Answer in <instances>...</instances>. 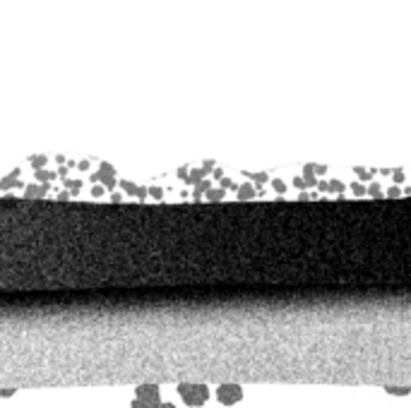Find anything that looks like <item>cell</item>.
<instances>
[{
	"label": "cell",
	"mask_w": 411,
	"mask_h": 408,
	"mask_svg": "<svg viewBox=\"0 0 411 408\" xmlns=\"http://www.w3.org/2000/svg\"><path fill=\"white\" fill-rule=\"evenodd\" d=\"M120 187H123L125 192H130V194H135V197H140V199H144L149 194V190H144V187L135 185V182H130V180H120Z\"/></svg>",
	"instance_id": "cell-6"
},
{
	"label": "cell",
	"mask_w": 411,
	"mask_h": 408,
	"mask_svg": "<svg viewBox=\"0 0 411 408\" xmlns=\"http://www.w3.org/2000/svg\"><path fill=\"white\" fill-rule=\"evenodd\" d=\"M385 392L392 394V397H407V394H411V387H385Z\"/></svg>",
	"instance_id": "cell-13"
},
{
	"label": "cell",
	"mask_w": 411,
	"mask_h": 408,
	"mask_svg": "<svg viewBox=\"0 0 411 408\" xmlns=\"http://www.w3.org/2000/svg\"><path fill=\"white\" fill-rule=\"evenodd\" d=\"M15 392H17V389H0V399H10Z\"/></svg>",
	"instance_id": "cell-25"
},
{
	"label": "cell",
	"mask_w": 411,
	"mask_h": 408,
	"mask_svg": "<svg viewBox=\"0 0 411 408\" xmlns=\"http://www.w3.org/2000/svg\"><path fill=\"white\" fill-rule=\"evenodd\" d=\"M214 178H219V180L224 178V173H221V168H214Z\"/></svg>",
	"instance_id": "cell-36"
},
{
	"label": "cell",
	"mask_w": 411,
	"mask_h": 408,
	"mask_svg": "<svg viewBox=\"0 0 411 408\" xmlns=\"http://www.w3.org/2000/svg\"><path fill=\"white\" fill-rule=\"evenodd\" d=\"M104 194V185H94L92 187V197H101Z\"/></svg>",
	"instance_id": "cell-28"
},
{
	"label": "cell",
	"mask_w": 411,
	"mask_h": 408,
	"mask_svg": "<svg viewBox=\"0 0 411 408\" xmlns=\"http://www.w3.org/2000/svg\"><path fill=\"white\" fill-rule=\"evenodd\" d=\"M330 190L342 192V190H344V182H342V180H332V182H330Z\"/></svg>",
	"instance_id": "cell-21"
},
{
	"label": "cell",
	"mask_w": 411,
	"mask_h": 408,
	"mask_svg": "<svg viewBox=\"0 0 411 408\" xmlns=\"http://www.w3.org/2000/svg\"><path fill=\"white\" fill-rule=\"evenodd\" d=\"M368 192H371V194H373V197H376V199H380V197H383V190H380V185H378V182H373V185L368 187Z\"/></svg>",
	"instance_id": "cell-17"
},
{
	"label": "cell",
	"mask_w": 411,
	"mask_h": 408,
	"mask_svg": "<svg viewBox=\"0 0 411 408\" xmlns=\"http://www.w3.org/2000/svg\"><path fill=\"white\" fill-rule=\"evenodd\" d=\"M236 194H238V199H253L255 197V187H253L250 182H245V185H241L238 190H236Z\"/></svg>",
	"instance_id": "cell-10"
},
{
	"label": "cell",
	"mask_w": 411,
	"mask_h": 408,
	"mask_svg": "<svg viewBox=\"0 0 411 408\" xmlns=\"http://www.w3.org/2000/svg\"><path fill=\"white\" fill-rule=\"evenodd\" d=\"M253 180H257V185H262L265 180H267V173H255V175H250Z\"/></svg>",
	"instance_id": "cell-27"
},
{
	"label": "cell",
	"mask_w": 411,
	"mask_h": 408,
	"mask_svg": "<svg viewBox=\"0 0 411 408\" xmlns=\"http://www.w3.org/2000/svg\"><path fill=\"white\" fill-rule=\"evenodd\" d=\"M15 185H20V168H15L12 173H8L0 180V190H10V187H15Z\"/></svg>",
	"instance_id": "cell-7"
},
{
	"label": "cell",
	"mask_w": 411,
	"mask_h": 408,
	"mask_svg": "<svg viewBox=\"0 0 411 408\" xmlns=\"http://www.w3.org/2000/svg\"><path fill=\"white\" fill-rule=\"evenodd\" d=\"M178 175L183 178L185 182H188V175H190V168L188 166H183V168H178Z\"/></svg>",
	"instance_id": "cell-26"
},
{
	"label": "cell",
	"mask_w": 411,
	"mask_h": 408,
	"mask_svg": "<svg viewBox=\"0 0 411 408\" xmlns=\"http://www.w3.org/2000/svg\"><path fill=\"white\" fill-rule=\"evenodd\" d=\"M402 180H404V170L397 168V170H395V182H402Z\"/></svg>",
	"instance_id": "cell-30"
},
{
	"label": "cell",
	"mask_w": 411,
	"mask_h": 408,
	"mask_svg": "<svg viewBox=\"0 0 411 408\" xmlns=\"http://www.w3.org/2000/svg\"><path fill=\"white\" fill-rule=\"evenodd\" d=\"M149 194H152L154 199H161V197H164V190H161V187H152V190H149Z\"/></svg>",
	"instance_id": "cell-24"
},
{
	"label": "cell",
	"mask_w": 411,
	"mask_h": 408,
	"mask_svg": "<svg viewBox=\"0 0 411 408\" xmlns=\"http://www.w3.org/2000/svg\"><path fill=\"white\" fill-rule=\"evenodd\" d=\"M48 194V185L41 182V185H29L24 187V199H44Z\"/></svg>",
	"instance_id": "cell-5"
},
{
	"label": "cell",
	"mask_w": 411,
	"mask_h": 408,
	"mask_svg": "<svg viewBox=\"0 0 411 408\" xmlns=\"http://www.w3.org/2000/svg\"><path fill=\"white\" fill-rule=\"evenodd\" d=\"M294 185H296V187H306V180H303V178H296V180H294Z\"/></svg>",
	"instance_id": "cell-34"
},
{
	"label": "cell",
	"mask_w": 411,
	"mask_h": 408,
	"mask_svg": "<svg viewBox=\"0 0 411 408\" xmlns=\"http://www.w3.org/2000/svg\"><path fill=\"white\" fill-rule=\"evenodd\" d=\"M92 180L96 182V180H101V185L106 187V190H111L113 192V187H116V170H113V166L108 161H101V166H99V170L92 175Z\"/></svg>",
	"instance_id": "cell-3"
},
{
	"label": "cell",
	"mask_w": 411,
	"mask_h": 408,
	"mask_svg": "<svg viewBox=\"0 0 411 408\" xmlns=\"http://www.w3.org/2000/svg\"><path fill=\"white\" fill-rule=\"evenodd\" d=\"M352 190H354V194H356V197H364V194H366V187L361 185V182H354V185H352Z\"/></svg>",
	"instance_id": "cell-18"
},
{
	"label": "cell",
	"mask_w": 411,
	"mask_h": 408,
	"mask_svg": "<svg viewBox=\"0 0 411 408\" xmlns=\"http://www.w3.org/2000/svg\"><path fill=\"white\" fill-rule=\"evenodd\" d=\"M325 170H328V168H325V166H316V173H318V175H323V173H325Z\"/></svg>",
	"instance_id": "cell-37"
},
{
	"label": "cell",
	"mask_w": 411,
	"mask_h": 408,
	"mask_svg": "<svg viewBox=\"0 0 411 408\" xmlns=\"http://www.w3.org/2000/svg\"><path fill=\"white\" fill-rule=\"evenodd\" d=\"M178 394L180 399L185 401L188 406L197 408V406H204L209 399V389L204 385H192V382H183V385H178Z\"/></svg>",
	"instance_id": "cell-1"
},
{
	"label": "cell",
	"mask_w": 411,
	"mask_h": 408,
	"mask_svg": "<svg viewBox=\"0 0 411 408\" xmlns=\"http://www.w3.org/2000/svg\"><path fill=\"white\" fill-rule=\"evenodd\" d=\"M111 199H113V202H123V194H120V192H113V194H111Z\"/></svg>",
	"instance_id": "cell-33"
},
{
	"label": "cell",
	"mask_w": 411,
	"mask_h": 408,
	"mask_svg": "<svg viewBox=\"0 0 411 408\" xmlns=\"http://www.w3.org/2000/svg\"><path fill=\"white\" fill-rule=\"evenodd\" d=\"M77 168H80V170H87V168H89V161H80V163H77Z\"/></svg>",
	"instance_id": "cell-35"
},
{
	"label": "cell",
	"mask_w": 411,
	"mask_h": 408,
	"mask_svg": "<svg viewBox=\"0 0 411 408\" xmlns=\"http://www.w3.org/2000/svg\"><path fill=\"white\" fill-rule=\"evenodd\" d=\"M207 199H209V202H221V199H224V190H221V187H219V190H214V187H212V190L207 192Z\"/></svg>",
	"instance_id": "cell-16"
},
{
	"label": "cell",
	"mask_w": 411,
	"mask_h": 408,
	"mask_svg": "<svg viewBox=\"0 0 411 408\" xmlns=\"http://www.w3.org/2000/svg\"><path fill=\"white\" fill-rule=\"evenodd\" d=\"M400 190H397V187H390V190H388V197H400Z\"/></svg>",
	"instance_id": "cell-31"
},
{
	"label": "cell",
	"mask_w": 411,
	"mask_h": 408,
	"mask_svg": "<svg viewBox=\"0 0 411 408\" xmlns=\"http://www.w3.org/2000/svg\"><path fill=\"white\" fill-rule=\"evenodd\" d=\"M130 408H176V406H173V404H161V401H159V404H144V401H132V404H130Z\"/></svg>",
	"instance_id": "cell-12"
},
{
	"label": "cell",
	"mask_w": 411,
	"mask_h": 408,
	"mask_svg": "<svg viewBox=\"0 0 411 408\" xmlns=\"http://www.w3.org/2000/svg\"><path fill=\"white\" fill-rule=\"evenodd\" d=\"M354 173L359 175V178H364V180H371V173H368L366 168H354Z\"/></svg>",
	"instance_id": "cell-20"
},
{
	"label": "cell",
	"mask_w": 411,
	"mask_h": 408,
	"mask_svg": "<svg viewBox=\"0 0 411 408\" xmlns=\"http://www.w3.org/2000/svg\"><path fill=\"white\" fill-rule=\"evenodd\" d=\"M65 185H68L70 187V190H80V187H82V180H65Z\"/></svg>",
	"instance_id": "cell-19"
},
{
	"label": "cell",
	"mask_w": 411,
	"mask_h": 408,
	"mask_svg": "<svg viewBox=\"0 0 411 408\" xmlns=\"http://www.w3.org/2000/svg\"><path fill=\"white\" fill-rule=\"evenodd\" d=\"M303 180H306V187H316L318 180H316V163H308L303 168Z\"/></svg>",
	"instance_id": "cell-8"
},
{
	"label": "cell",
	"mask_w": 411,
	"mask_h": 408,
	"mask_svg": "<svg viewBox=\"0 0 411 408\" xmlns=\"http://www.w3.org/2000/svg\"><path fill=\"white\" fill-rule=\"evenodd\" d=\"M209 190H212V182H209L207 178H204L202 182H197V185H195V192H192V197H195L197 202H200V199H202V194H207Z\"/></svg>",
	"instance_id": "cell-9"
},
{
	"label": "cell",
	"mask_w": 411,
	"mask_h": 408,
	"mask_svg": "<svg viewBox=\"0 0 411 408\" xmlns=\"http://www.w3.org/2000/svg\"><path fill=\"white\" fill-rule=\"evenodd\" d=\"M216 399H219V404H224V406H233L243 399V389H241L238 385H221L219 389H216Z\"/></svg>",
	"instance_id": "cell-2"
},
{
	"label": "cell",
	"mask_w": 411,
	"mask_h": 408,
	"mask_svg": "<svg viewBox=\"0 0 411 408\" xmlns=\"http://www.w3.org/2000/svg\"><path fill=\"white\" fill-rule=\"evenodd\" d=\"M135 399L144 401V404H159V401H161L159 387H156V385H140V387L135 389Z\"/></svg>",
	"instance_id": "cell-4"
},
{
	"label": "cell",
	"mask_w": 411,
	"mask_h": 408,
	"mask_svg": "<svg viewBox=\"0 0 411 408\" xmlns=\"http://www.w3.org/2000/svg\"><path fill=\"white\" fill-rule=\"evenodd\" d=\"M204 178H207V170H204V168H190L188 182H192V185H197V182H202Z\"/></svg>",
	"instance_id": "cell-11"
},
{
	"label": "cell",
	"mask_w": 411,
	"mask_h": 408,
	"mask_svg": "<svg viewBox=\"0 0 411 408\" xmlns=\"http://www.w3.org/2000/svg\"><path fill=\"white\" fill-rule=\"evenodd\" d=\"M29 161H32V166H34V170H44V166H46V156L44 154H39V156H32V159H29Z\"/></svg>",
	"instance_id": "cell-15"
},
{
	"label": "cell",
	"mask_w": 411,
	"mask_h": 408,
	"mask_svg": "<svg viewBox=\"0 0 411 408\" xmlns=\"http://www.w3.org/2000/svg\"><path fill=\"white\" fill-rule=\"evenodd\" d=\"M36 180H44L46 185H48V180H56V173L53 170H36Z\"/></svg>",
	"instance_id": "cell-14"
},
{
	"label": "cell",
	"mask_w": 411,
	"mask_h": 408,
	"mask_svg": "<svg viewBox=\"0 0 411 408\" xmlns=\"http://www.w3.org/2000/svg\"><path fill=\"white\" fill-rule=\"evenodd\" d=\"M272 185H274V190L279 192V194H282V192H286V185H284L282 180H272Z\"/></svg>",
	"instance_id": "cell-23"
},
{
	"label": "cell",
	"mask_w": 411,
	"mask_h": 408,
	"mask_svg": "<svg viewBox=\"0 0 411 408\" xmlns=\"http://www.w3.org/2000/svg\"><path fill=\"white\" fill-rule=\"evenodd\" d=\"M202 168L207 170V173H209V170H214V161H212V159H207V161L202 163Z\"/></svg>",
	"instance_id": "cell-29"
},
{
	"label": "cell",
	"mask_w": 411,
	"mask_h": 408,
	"mask_svg": "<svg viewBox=\"0 0 411 408\" xmlns=\"http://www.w3.org/2000/svg\"><path fill=\"white\" fill-rule=\"evenodd\" d=\"M226 187H236V190H238V185H236L231 178H221V190H226Z\"/></svg>",
	"instance_id": "cell-22"
},
{
	"label": "cell",
	"mask_w": 411,
	"mask_h": 408,
	"mask_svg": "<svg viewBox=\"0 0 411 408\" xmlns=\"http://www.w3.org/2000/svg\"><path fill=\"white\" fill-rule=\"evenodd\" d=\"M318 187H320V190H323V192H325V190H330V182L320 180V182H318Z\"/></svg>",
	"instance_id": "cell-32"
}]
</instances>
